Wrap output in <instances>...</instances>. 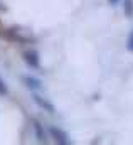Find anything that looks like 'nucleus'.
Wrapping results in <instances>:
<instances>
[{"mask_svg": "<svg viewBox=\"0 0 133 145\" xmlns=\"http://www.w3.org/2000/svg\"><path fill=\"white\" fill-rule=\"evenodd\" d=\"M0 95L3 96V95H7V86H5V83H3V79L0 78Z\"/></svg>", "mask_w": 133, "mask_h": 145, "instance_id": "7", "label": "nucleus"}, {"mask_svg": "<svg viewBox=\"0 0 133 145\" xmlns=\"http://www.w3.org/2000/svg\"><path fill=\"white\" fill-rule=\"evenodd\" d=\"M49 135L54 138V142H56V144H63V145L69 144V138H67V135L63 132V130L56 128V127H51V128H49Z\"/></svg>", "mask_w": 133, "mask_h": 145, "instance_id": "1", "label": "nucleus"}, {"mask_svg": "<svg viewBox=\"0 0 133 145\" xmlns=\"http://www.w3.org/2000/svg\"><path fill=\"white\" fill-rule=\"evenodd\" d=\"M126 47H128V51H133V31L130 32V36H128V42H126Z\"/></svg>", "mask_w": 133, "mask_h": 145, "instance_id": "6", "label": "nucleus"}, {"mask_svg": "<svg viewBox=\"0 0 133 145\" xmlns=\"http://www.w3.org/2000/svg\"><path fill=\"white\" fill-rule=\"evenodd\" d=\"M24 61L31 68H39V54L35 51H25L24 52Z\"/></svg>", "mask_w": 133, "mask_h": 145, "instance_id": "2", "label": "nucleus"}, {"mask_svg": "<svg viewBox=\"0 0 133 145\" xmlns=\"http://www.w3.org/2000/svg\"><path fill=\"white\" fill-rule=\"evenodd\" d=\"M34 101H35L40 108H44L46 111H49V113H54V111H56V108H54L47 100H44V98H42V96H39V95H34Z\"/></svg>", "mask_w": 133, "mask_h": 145, "instance_id": "3", "label": "nucleus"}, {"mask_svg": "<svg viewBox=\"0 0 133 145\" xmlns=\"http://www.w3.org/2000/svg\"><path fill=\"white\" fill-rule=\"evenodd\" d=\"M24 83H25L29 88H34V89L40 88V81L35 79V78H32V76H25V78H24Z\"/></svg>", "mask_w": 133, "mask_h": 145, "instance_id": "4", "label": "nucleus"}, {"mask_svg": "<svg viewBox=\"0 0 133 145\" xmlns=\"http://www.w3.org/2000/svg\"><path fill=\"white\" fill-rule=\"evenodd\" d=\"M125 14L128 17L133 15V0H125Z\"/></svg>", "mask_w": 133, "mask_h": 145, "instance_id": "5", "label": "nucleus"}, {"mask_svg": "<svg viewBox=\"0 0 133 145\" xmlns=\"http://www.w3.org/2000/svg\"><path fill=\"white\" fill-rule=\"evenodd\" d=\"M116 2H118V0H110V3H116Z\"/></svg>", "mask_w": 133, "mask_h": 145, "instance_id": "8", "label": "nucleus"}]
</instances>
